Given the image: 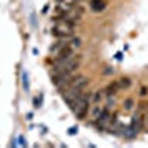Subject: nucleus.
<instances>
[{
    "label": "nucleus",
    "instance_id": "obj_7",
    "mask_svg": "<svg viewBox=\"0 0 148 148\" xmlns=\"http://www.w3.org/2000/svg\"><path fill=\"white\" fill-rule=\"evenodd\" d=\"M119 82V86H120V89H127L129 86H130V79L129 77H121L120 80H117Z\"/></svg>",
    "mask_w": 148,
    "mask_h": 148
},
{
    "label": "nucleus",
    "instance_id": "obj_11",
    "mask_svg": "<svg viewBox=\"0 0 148 148\" xmlns=\"http://www.w3.org/2000/svg\"><path fill=\"white\" fill-rule=\"evenodd\" d=\"M147 90H148L147 88H142V89H141V95H142V96H144V95H147V93H148Z\"/></svg>",
    "mask_w": 148,
    "mask_h": 148
},
{
    "label": "nucleus",
    "instance_id": "obj_6",
    "mask_svg": "<svg viewBox=\"0 0 148 148\" xmlns=\"http://www.w3.org/2000/svg\"><path fill=\"white\" fill-rule=\"evenodd\" d=\"M105 90V95H108V96H111V95H116L119 90H120V86H119V82L116 80V82H113V83H110L107 88L104 89Z\"/></svg>",
    "mask_w": 148,
    "mask_h": 148
},
{
    "label": "nucleus",
    "instance_id": "obj_2",
    "mask_svg": "<svg viewBox=\"0 0 148 148\" xmlns=\"http://www.w3.org/2000/svg\"><path fill=\"white\" fill-rule=\"evenodd\" d=\"M90 99H92V93H82L80 98L76 101V104L71 107L73 113L76 114V117H77L79 120H83V119L86 117V114H88Z\"/></svg>",
    "mask_w": 148,
    "mask_h": 148
},
{
    "label": "nucleus",
    "instance_id": "obj_1",
    "mask_svg": "<svg viewBox=\"0 0 148 148\" xmlns=\"http://www.w3.org/2000/svg\"><path fill=\"white\" fill-rule=\"evenodd\" d=\"M80 67V56H71L65 59H55L53 73H74Z\"/></svg>",
    "mask_w": 148,
    "mask_h": 148
},
{
    "label": "nucleus",
    "instance_id": "obj_10",
    "mask_svg": "<svg viewBox=\"0 0 148 148\" xmlns=\"http://www.w3.org/2000/svg\"><path fill=\"white\" fill-rule=\"evenodd\" d=\"M82 45V40L80 39H74L73 40V45H71V47H79Z\"/></svg>",
    "mask_w": 148,
    "mask_h": 148
},
{
    "label": "nucleus",
    "instance_id": "obj_8",
    "mask_svg": "<svg viewBox=\"0 0 148 148\" xmlns=\"http://www.w3.org/2000/svg\"><path fill=\"white\" fill-rule=\"evenodd\" d=\"M104 95H105V90H96L95 95H93V98H92L93 102H99V101L102 99V96H104Z\"/></svg>",
    "mask_w": 148,
    "mask_h": 148
},
{
    "label": "nucleus",
    "instance_id": "obj_4",
    "mask_svg": "<svg viewBox=\"0 0 148 148\" xmlns=\"http://www.w3.org/2000/svg\"><path fill=\"white\" fill-rule=\"evenodd\" d=\"M77 0H58V10L61 12H70L71 9H74Z\"/></svg>",
    "mask_w": 148,
    "mask_h": 148
},
{
    "label": "nucleus",
    "instance_id": "obj_3",
    "mask_svg": "<svg viewBox=\"0 0 148 148\" xmlns=\"http://www.w3.org/2000/svg\"><path fill=\"white\" fill-rule=\"evenodd\" d=\"M74 33V24L70 21H59L55 24V27L52 28V34L56 36L58 39H67V37H71Z\"/></svg>",
    "mask_w": 148,
    "mask_h": 148
},
{
    "label": "nucleus",
    "instance_id": "obj_9",
    "mask_svg": "<svg viewBox=\"0 0 148 148\" xmlns=\"http://www.w3.org/2000/svg\"><path fill=\"white\" fill-rule=\"evenodd\" d=\"M123 107H125V110H130V108L133 107V99L127 98V99L125 101V104H123Z\"/></svg>",
    "mask_w": 148,
    "mask_h": 148
},
{
    "label": "nucleus",
    "instance_id": "obj_5",
    "mask_svg": "<svg viewBox=\"0 0 148 148\" xmlns=\"http://www.w3.org/2000/svg\"><path fill=\"white\" fill-rule=\"evenodd\" d=\"M90 9L93 12H102L107 6V3L104 2V0H90Z\"/></svg>",
    "mask_w": 148,
    "mask_h": 148
}]
</instances>
